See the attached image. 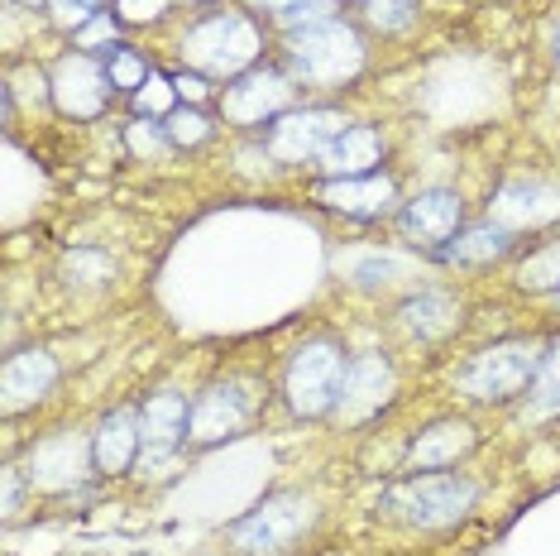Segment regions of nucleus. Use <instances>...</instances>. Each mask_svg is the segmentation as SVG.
<instances>
[{
  "label": "nucleus",
  "mask_w": 560,
  "mask_h": 556,
  "mask_svg": "<svg viewBox=\"0 0 560 556\" xmlns=\"http://www.w3.org/2000/svg\"><path fill=\"white\" fill-rule=\"evenodd\" d=\"M479 503V485L455 471H427V475H407L402 485H393L384 495V513L398 518L407 528H422V533H441L455 528L469 509Z\"/></svg>",
  "instance_id": "nucleus-1"
},
{
  "label": "nucleus",
  "mask_w": 560,
  "mask_h": 556,
  "mask_svg": "<svg viewBox=\"0 0 560 556\" xmlns=\"http://www.w3.org/2000/svg\"><path fill=\"white\" fill-rule=\"evenodd\" d=\"M360 68H364V39L350 30L346 20H322V24H307V30L288 34L292 82L330 92V86L350 82Z\"/></svg>",
  "instance_id": "nucleus-2"
},
{
  "label": "nucleus",
  "mask_w": 560,
  "mask_h": 556,
  "mask_svg": "<svg viewBox=\"0 0 560 556\" xmlns=\"http://www.w3.org/2000/svg\"><path fill=\"white\" fill-rule=\"evenodd\" d=\"M259 48V30L245 15H211L183 34V62L201 78H245Z\"/></svg>",
  "instance_id": "nucleus-3"
},
{
  "label": "nucleus",
  "mask_w": 560,
  "mask_h": 556,
  "mask_svg": "<svg viewBox=\"0 0 560 556\" xmlns=\"http://www.w3.org/2000/svg\"><path fill=\"white\" fill-rule=\"evenodd\" d=\"M316 523V503L307 495H269L254 513L231 523V547L240 556H288Z\"/></svg>",
  "instance_id": "nucleus-4"
},
{
  "label": "nucleus",
  "mask_w": 560,
  "mask_h": 556,
  "mask_svg": "<svg viewBox=\"0 0 560 556\" xmlns=\"http://www.w3.org/2000/svg\"><path fill=\"white\" fill-rule=\"evenodd\" d=\"M537 370L541 350L532 340H499L460 370V394H469L475 403H508L537 379Z\"/></svg>",
  "instance_id": "nucleus-5"
},
{
  "label": "nucleus",
  "mask_w": 560,
  "mask_h": 556,
  "mask_svg": "<svg viewBox=\"0 0 560 556\" xmlns=\"http://www.w3.org/2000/svg\"><path fill=\"white\" fill-rule=\"evenodd\" d=\"M346 364H350V356L340 346H330V340L302 346L288 364V379H283L288 408L298 417H330L336 394H340V379H346Z\"/></svg>",
  "instance_id": "nucleus-6"
},
{
  "label": "nucleus",
  "mask_w": 560,
  "mask_h": 556,
  "mask_svg": "<svg viewBox=\"0 0 560 556\" xmlns=\"http://www.w3.org/2000/svg\"><path fill=\"white\" fill-rule=\"evenodd\" d=\"M292 72H278V68H249L245 78H235L231 86L221 92V116L235 120V125H273L278 116L292 111Z\"/></svg>",
  "instance_id": "nucleus-7"
},
{
  "label": "nucleus",
  "mask_w": 560,
  "mask_h": 556,
  "mask_svg": "<svg viewBox=\"0 0 560 556\" xmlns=\"http://www.w3.org/2000/svg\"><path fill=\"white\" fill-rule=\"evenodd\" d=\"M354 120H346L340 111L326 106H307V111H288L269 125V154L278 163H316L322 149L336 139L340 130H350Z\"/></svg>",
  "instance_id": "nucleus-8"
},
{
  "label": "nucleus",
  "mask_w": 560,
  "mask_h": 556,
  "mask_svg": "<svg viewBox=\"0 0 560 556\" xmlns=\"http://www.w3.org/2000/svg\"><path fill=\"white\" fill-rule=\"evenodd\" d=\"M254 417V389L245 379H225V384H211L192 398V422H187V441L197 447H211V441H225L235 432H245V422Z\"/></svg>",
  "instance_id": "nucleus-9"
},
{
  "label": "nucleus",
  "mask_w": 560,
  "mask_h": 556,
  "mask_svg": "<svg viewBox=\"0 0 560 556\" xmlns=\"http://www.w3.org/2000/svg\"><path fill=\"white\" fill-rule=\"evenodd\" d=\"M110 92H116V86H110L106 62H96L92 54H68L54 68V101H58L62 116L92 120V116L106 111Z\"/></svg>",
  "instance_id": "nucleus-10"
},
{
  "label": "nucleus",
  "mask_w": 560,
  "mask_h": 556,
  "mask_svg": "<svg viewBox=\"0 0 560 556\" xmlns=\"http://www.w3.org/2000/svg\"><path fill=\"white\" fill-rule=\"evenodd\" d=\"M489 221H499L503 231H537V225L560 221V187L541 178H517L503 183L499 197L489 201Z\"/></svg>",
  "instance_id": "nucleus-11"
},
{
  "label": "nucleus",
  "mask_w": 560,
  "mask_h": 556,
  "mask_svg": "<svg viewBox=\"0 0 560 556\" xmlns=\"http://www.w3.org/2000/svg\"><path fill=\"white\" fill-rule=\"evenodd\" d=\"M393 394V364L384 356H354L346 364V379H340V394L330 417L336 422H364L388 403Z\"/></svg>",
  "instance_id": "nucleus-12"
},
{
  "label": "nucleus",
  "mask_w": 560,
  "mask_h": 556,
  "mask_svg": "<svg viewBox=\"0 0 560 556\" xmlns=\"http://www.w3.org/2000/svg\"><path fill=\"white\" fill-rule=\"evenodd\" d=\"M187 422H192V403L173 389H163L139 408V432H144V447H139V471L149 475V465H163L177 451V441L187 437Z\"/></svg>",
  "instance_id": "nucleus-13"
},
{
  "label": "nucleus",
  "mask_w": 560,
  "mask_h": 556,
  "mask_svg": "<svg viewBox=\"0 0 560 556\" xmlns=\"http://www.w3.org/2000/svg\"><path fill=\"white\" fill-rule=\"evenodd\" d=\"M460 217H465V201L455 187H427V193H417L398 211V225L417 245H445V240L460 231Z\"/></svg>",
  "instance_id": "nucleus-14"
},
{
  "label": "nucleus",
  "mask_w": 560,
  "mask_h": 556,
  "mask_svg": "<svg viewBox=\"0 0 560 556\" xmlns=\"http://www.w3.org/2000/svg\"><path fill=\"white\" fill-rule=\"evenodd\" d=\"M316 201L340 217H360V221H374V217H388L393 201H398V183L388 173H364V178H326L316 187Z\"/></svg>",
  "instance_id": "nucleus-15"
},
{
  "label": "nucleus",
  "mask_w": 560,
  "mask_h": 556,
  "mask_svg": "<svg viewBox=\"0 0 560 556\" xmlns=\"http://www.w3.org/2000/svg\"><path fill=\"white\" fill-rule=\"evenodd\" d=\"M316 163H322L326 178H364V173H378V163H384V135L374 125H350V130H340L322 149Z\"/></svg>",
  "instance_id": "nucleus-16"
},
{
  "label": "nucleus",
  "mask_w": 560,
  "mask_h": 556,
  "mask_svg": "<svg viewBox=\"0 0 560 556\" xmlns=\"http://www.w3.org/2000/svg\"><path fill=\"white\" fill-rule=\"evenodd\" d=\"M139 447H144V432H139V413L135 408H120L110 413L106 422L96 427V441H92V465L101 475H125L130 465L139 461Z\"/></svg>",
  "instance_id": "nucleus-17"
},
{
  "label": "nucleus",
  "mask_w": 560,
  "mask_h": 556,
  "mask_svg": "<svg viewBox=\"0 0 560 556\" xmlns=\"http://www.w3.org/2000/svg\"><path fill=\"white\" fill-rule=\"evenodd\" d=\"M58 379V360L48 350H20V356L5 360V374H0V389H5V413H20L30 403H39Z\"/></svg>",
  "instance_id": "nucleus-18"
},
{
  "label": "nucleus",
  "mask_w": 560,
  "mask_h": 556,
  "mask_svg": "<svg viewBox=\"0 0 560 556\" xmlns=\"http://www.w3.org/2000/svg\"><path fill=\"white\" fill-rule=\"evenodd\" d=\"M469 447H475V427H469V422H460V417L436 422V427H427V432L412 441V451H407V471H412V475L451 471V465L460 461Z\"/></svg>",
  "instance_id": "nucleus-19"
},
{
  "label": "nucleus",
  "mask_w": 560,
  "mask_h": 556,
  "mask_svg": "<svg viewBox=\"0 0 560 556\" xmlns=\"http://www.w3.org/2000/svg\"><path fill=\"white\" fill-rule=\"evenodd\" d=\"M508 250H513V231H503L499 221H479V225L455 231L445 245H436V259L441 264H493Z\"/></svg>",
  "instance_id": "nucleus-20"
},
{
  "label": "nucleus",
  "mask_w": 560,
  "mask_h": 556,
  "mask_svg": "<svg viewBox=\"0 0 560 556\" xmlns=\"http://www.w3.org/2000/svg\"><path fill=\"white\" fill-rule=\"evenodd\" d=\"M82 441H72V432H58L34 447L30 456V479H39L44 489H68L82 479Z\"/></svg>",
  "instance_id": "nucleus-21"
},
{
  "label": "nucleus",
  "mask_w": 560,
  "mask_h": 556,
  "mask_svg": "<svg viewBox=\"0 0 560 556\" xmlns=\"http://www.w3.org/2000/svg\"><path fill=\"white\" fill-rule=\"evenodd\" d=\"M402 322L407 332H417L422 340H441L460 326V302L445 293H417L402 302Z\"/></svg>",
  "instance_id": "nucleus-22"
},
{
  "label": "nucleus",
  "mask_w": 560,
  "mask_h": 556,
  "mask_svg": "<svg viewBox=\"0 0 560 556\" xmlns=\"http://www.w3.org/2000/svg\"><path fill=\"white\" fill-rule=\"evenodd\" d=\"M560 413V340L541 356V370L532 379V408L527 417H556Z\"/></svg>",
  "instance_id": "nucleus-23"
},
{
  "label": "nucleus",
  "mask_w": 560,
  "mask_h": 556,
  "mask_svg": "<svg viewBox=\"0 0 560 556\" xmlns=\"http://www.w3.org/2000/svg\"><path fill=\"white\" fill-rule=\"evenodd\" d=\"M517 283L527 288V293H560V240H551V245L537 250V255L522 264Z\"/></svg>",
  "instance_id": "nucleus-24"
},
{
  "label": "nucleus",
  "mask_w": 560,
  "mask_h": 556,
  "mask_svg": "<svg viewBox=\"0 0 560 556\" xmlns=\"http://www.w3.org/2000/svg\"><path fill=\"white\" fill-rule=\"evenodd\" d=\"M106 72H110V86H120V92H139L154 72H149V62L135 54V48H106Z\"/></svg>",
  "instance_id": "nucleus-25"
},
{
  "label": "nucleus",
  "mask_w": 560,
  "mask_h": 556,
  "mask_svg": "<svg viewBox=\"0 0 560 556\" xmlns=\"http://www.w3.org/2000/svg\"><path fill=\"white\" fill-rule=\"evenodd\" d=\"M364 20L384 34H398L417 20V0H364Z\"/></svg>",
  "instance_id": "nucleus-26"
},
{
  "label": "nucleus",
  "mask_w": 560,
  "mask_h": 556,
  "mask_svg": "<svg viewBox=\"0 0 560 556\" xmlns=\"http://www.w3.org/2000/svg\"><path fill=\"white\" fill-rule=\"evenodd\" d=\"M173 96H177L173 78H159V72H154V78L135 92V111H139V116H149V120H154V116L168 120L173 116Z\"/></svg>",
  "instance_id": "nucleus-27"
},
{
  "label": "nucleus",
  "mask_w": 560,
  "mask_h": 556,
  "mask_svg": "<svg viewBox=\"0 0 560 556\" xmlns=\"http://www.w3.org/2000/svg\"><path fill=\"white\" fill-rule=\"evenodd\" d=\"M125 139H130V149H135L139 159H163V154L173 149L168 130H163V125H154V120H135V125H130V135H125Z\"/></svg>",
  "instance_id": "nucleus-28"
},
{
  "label": "nucleus",
  "mask_w": 560,
  "mask_h": 556,
  "mask_svg": "<svg viewBox=\"0 0 560 556\" xmlns=\"http://www.w3.org/2000/svg\"><path fill=\"white\" fill-rule=\"evenodd\" d=\"M163 130H168V139L173 144H201V139L211 135V120L201 116V111H173L168 120H163Z\"/></svg>",
  "instance_id": "nucleus-29"
},
{
  "label": "nucleus",
  "mask_w": 560,
  "mask_h": 556,
  "mask_svg": "<svg viewBox=\"0 0 560 556\" xmlns=\"http://www.w3.org/2000/svg\"><path fill=\"white\" fill-rule=\"evenodd\" d=\"M48 5H54V20L62 24V30H72V34H78L82 24H92V20L101 15L92 0H48Z\"/></svg>",
  "instance_id": "nucleus-30"
},
{
  "label": "nucleus",
  "mask_w": 560,
  "mask_h": 556,
  "mask_svg": "<svg viewBox=\"0 0 560 556\" xmlns=\"http://www.w3.org/2000/svg\"><path fill=\"white\" fill-rule=\"evenodd\" d=\"M168 5H173V0H116V10H120L125 24H149V20H159Z\"/></svg>",
  "instance_id": "nucleus-31"
},
{
  "label": "nucleus",
  "mask_w": 560,
  "mask_h": 556,
  "mask_svg": "<svg viewBox=\"0 0 560 556\" xmlns=\"http://www.w3.org/2000/svg\"><path fill=\"white\" fill-rule=\"evenodd\" d=\"M72 39H78V48H92V44H116V20H110V15H96L92 24H82V30L72 34Z\"/></svg>",
  "instance_id": "nucleus-32"
},
{
  "label": "nucleus",
  "mask_w": 560,
  "mask_h": 556,
  "mask_svg": "<svg viewBox=\"0 0 560 556\" xmlns=\"http://www.w3.org/2000/svg\"><path fill=\"white\" fill-rule=\"evenodd\" d=\"M68 274H92V283H101V278H110V259L92 255V250H78V255H68Z\"/></svg>",
  "instance_id": "nucleus-33"
},
{
  "label": "nucleus",
  "mask_w": 560,
  "mask_h": 556,
  "mask_svg": "<svg viewBox=\"0 0 560 556\" xmlns=\"http://www.w3.org/2000/svg\"><path fill=\"white\" fill-rule=\"evenodd\" d=\"M388 274H393V259H360L354 264V278H360V283H388Z\"/></svg>",
  "instance_id": "nucleus-34"
},
{
  "label": "nucleus",
  "mask_w": 560,
  "mask_h": 556,
  "mask_svg": "<svg viewBox=\"0 0 560 556\" xmlns=\"http://www.w3.org/2000/svg\"><path fill=\"white\" fill-rule=\"evenodd\" d=\"M173 86H177V96H192V101L207 96V82H201V72H177Z\"/></svg>",
  "instance_id": "nucleus-35"
},
{
  "label": "nucleus",
  "mask_w": 560,
  "mask_h": 556,
  "mask_svg": "<svg viewBox=\"0 0 560 556\" xmlns=\"http://www.w3.org/2000/svg\"><path fill=\"white\" fill-rule=\"evenodd\" d=\"M15 509H20V475L5 471V518H15Z\"/></svg>",
  "instance_id": "nucleus-36"
},
{
  "label": "nucleus",
  "mask_w": 560,
  "mask_h": 556,
  "mask_svg": "<svg viewBox=\"0 0 560 556\" xmlns=\"http://www.w3.org/2000/svg\"><path fill=\"white\" fill-rule=\"evenodd\" d=\"M254 5H259V10H273L278 20H288L292 10H298V5H307V0H254Z\"/></svg>",
  "instance_id": "nucleus-37"
},
{
  "label": "nucleus",
  "mask_w": 560,
  "mask_h": 556,
  "mask_svg": "<svg viewBox=\"0 0 560 556\" xmlns=\"http://www.w3.org/2000/svg\"><path fill=\"white\" fill-rule=\"evenodd\" d=\"M15 5H44V0H15Z\"/></svg>",
  "instance_id": "nucleus-38"
},
{
  "label": "nucleus",
  "mask_w": 560,
  "mask_h": 556,
  "mask_svg": "<svg viewBox=\"0 0 560 556\" xmlns=\"http://www.w3.org/2000/svg\"><path fill=\"white\" fill-rule=\"evenodd\" d=\"M556 58H560V34H556Z\"/></svg>",
  "instance_id": "nucleus-39"
},
{
  "label": "nucleus",
  "mask_w": 560,
  "mask_h": 556,
  "mask_svg": "<svg viewBox=\"0 0 560 556\" xmlns=\"http://www.w3.org/2000/svg\"><path fill=\"white\" fill-rule=\"evenodd\" d=\"M92 5H106V0H92Z\"/></svg>",
  "instance_id": "nucleus-40"
},
{
  "label": "nucleus",
  "mask_w": 560,
  "mask_h": 556,
  "mask_svg": "<svg viewBox=\"0 0 560 556\" xmlns=\"http://www.w3.org/2000/svg\"><path fill=\"white\" fill-rule=\"evenodd\" d=\"M556 308H560V293H556Z\"/></svg>",
  "instance_id": "nucleus-41"
},
{
  "label": "nucleus",
  "mask_w": 560,
  "mask_h": 556,
  "mask_svg": "<svg viewBox=\"0 0 560 556\" xmlns=\"http://www.w3.org/2000/svg\"><path fill=\"white\" fill-rule=\"evenodd\" d=\"M192 5H201V0H192Z\"/></svg>",
  "instance_id": "nucleus-42"
}]
</instances>
